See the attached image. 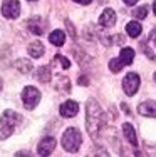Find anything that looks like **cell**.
<instances>
[{
    "mask_svg": "<svg viewBox=\"0 0 156 157\" xmlns=\"http://www.w3.org/2000/svg\"><path fill=\"white\" fill-rule=\"evenodd\" d=\"M2 87H3V82H2V78H0V90H2Z\"/></svg>",
    "mask_w": 156,
    "mask_h": 157,
    "instance_id": "484cf974",
    "label": "cell"
},
{
    "mask_svg": "<svg viewBox=\"0 0 156 157\" xmlns=\"http://www.w3.org/2000/svg\"><path fill=\"white\" fill-rule=\"evenodd\" d=\"M86 112H87V117H86V124H87V132L92 139H98L99 134H101V129L104 125V112L101 110L99 104L96 100H87V105H86Z\"/></svg>",
    "mask_w": 156,
    "mask_h": 157,
    "instance_id": "6da1fadb",
    "label": "cell"
},
{
    "mask_svg": "<svg viewBox=\"0 0 156 157\" xmlns=\"http://www.w3.org/2000/svg\"><path fill=\"white\" fill-rule=\"evenodd\" d=\"M126 32H128L129 37H138L141 33V24L139 22H129V24H126Z\"/></svg>",
    "mask_w": 156,
    "mask_h": 157,
    "instance_id": "2e32d148",
    "label": "cell"
},
{
    "mask_svg": "<svg viewBox=\"0 0 156 157\" xmlns=\"http://www.w3.org/2000/svg\"><path fill=\"white\" fill-rule=\"evenodd\" d=\"M39 100H40V92L35 87H25L22 90V102H24L25 109L32 110L34 107H37Z\"/></svg>",
    "mask_w": 156,
    "mask_h": 157,
    "instance_id": "277c9868",
    "label": "cell"
},
{
    "mask_svg": "<svg viewBox=\"0 0 156 157\" xmlns=\"http://www.w3.org/2000/svg\"><path fill=\"white\" fill-rule=\"evenodd\" d=\"M2 13L3 17L10 18V20L17 18L20 15V3H18V0H5L2 3Z\"/></svg>",
    "mask_w": 156,
    "mask_h": 157,
    "instance_id": "8992f818",
    "label": "cell"
},
{
    "mask_svg": "<svg viewBox=\"0 0 156 157\" xmlns=\"http://www.w3.org/2000/svg\"><path fill=\"white\" fill-rule=\"evenodd\" d=\"M154 80H156V74H154Z\"/></svg>",
    "mask_w": 156,
    "mask_h": 157,
    "instance_id": "4316f807",
    "label": "cell"
},
{
    "mask_svg": "<svg viewBox=\"0 0 156 157\" xmlns=\"http://www.w3.org/2000/svg\"><path fill=\"white\" fill-rule=\"evenodd\" d=\"M81 142H82V137L76 127H69L62 134V147L67 152H77V149L81 147Z\"/></svg>",
    "mask_w": 156,
    "mask_h": 157,
    "instance_id": "3957f363",
    "label": "cell"
},
{
    "mask_svg": "<svg viewBox=\"0 0 156 157\" xmlns=\"http://www.w3.org/2000/svg\"><path fill=\"white\" fill-rule=\"evenodd\" d=\"M151 39H153V40H154V45H156V29H154V32H153V33H151Z\"/></svg>",
    "mask_w": 156,
    "mask_h": 157,
    "instance_id": "cb8c5ba5",
    "label": "cell"
},
{
    "mask_svg": "<svg viewBox=\"0 0 156 157\" xmlns=\"http://www.w3.org/2000/svg\"><path fill=\"white\" fill-rule=\"evenodd\" d=\"M122 67H124V63H122L119 59H113V60L109 62V69L113 70V72H119Z\"/></svg>",
    "mask_w": 156,
    "mask_h": 157,
    "instance_id": "ffe728a7",
    "label": "cell"
},
{
    "mask_svg": "<svg viewBox=\"0 0 156 157\" xmlns=\"http://www.w3.org/2000/svg\"><path fill=\"white\" fill-rule=\"evenodd\" d=\"M122 132H124L126 139L129 140V144H133V145H136V144H138V137H136L134 127H133L131 124H128V122H126V124L122 125Z\"/></svg>",
    "mask_w": 156,
    "mask_h": 157,
    "instance_id": "7c38bea8",
    "label": "cell"
},
{
    "mask_svg": "<svg viewBox=\"0 0 156 157\" xmlns=\"http://www.w3.org/2000/svg\"><path fill=\"white\" fill-rule=\"evenodd\" d=\"M153 12H154V15H156V2L153 3Z\"/></svg>",
    "mask_w": 156,
    "mask_h": 157,
    "instance_id": "d4e9b609",
    "label": "cell"
},
{
    "mask_svg": "<svg viewBox=\"0 0 156 157\" xmlns=\"http://www.w3.org/2000/svg\"><path fill=\"white\" fill-rule=\"evenodd\" d=\"M35 77H37V80L44 82V84L49 82L50 80V69H49V67H39V69H37Z\"/></svg>",
    "mask_w": 156,
    "mask_h": 157,
    "instance_id": "e0dca14e",
    "label": "cell"
},
{
    "mask_svg": "<svg viewBox=\"0 0 156 157\" xmlns=\"http://www.w3.org/2000/svg\"><path fill=\"white\" fill-rule=\"evenodd\" d=\"M133 59H134V50L129 47H124L121 48V54H119V60L124 63V65H129V63L133 62Z\"/></svg>",
    "mask_w": 156,
    "mask_h": 157,
    "instance_id": "5bb4252c",
    "label": "cell"
},
{
    "mask_svg": "<svg viewBox=\"0 0 156 157\" xmlns=\"http://www.w3.org/2000/svg\"><path fill=\"white\" fill-rule=\"evenodd\" d=\"M139 89V75L138 74H128L122 80V90L126 95H134Z\"/></svg>",
    "mask_w": 156,
    "mask_h": 157,
    "instance_id": "5b68a950",
    "label": "cell"
},
{
    "mask_svg": "<svg viewBox=\"0 0 156 157\" xmlns=\"http://www.w3.org/2000/svg\"><path fill=\"white\" fill-rule=\"evenodd\" d=\"M99 24L102 27H113L116 24V13H114L113 9H104V12L99 17Z\"/></svg>",
    "mask_w": 156,
    "mask_h": 157,
    "instance_id": "30bf717a",
    "label": "cell"
},
{
    "mask_svg": "<svg viewBox=\"0 0 156 157\" xmlns=\"http://www.w3.org/2000/svg\"><path fill=\"white\" fill-rule=\"evenodd\" d=\"M138 112L144 117H154L156 119V102L154 100H148V102L139 104Z\"/></svg>",
    "mask_w": 156,
    "mask_h": 157,
    "instance_id": "9c48e42d",
    "label": "cell"
},
{
    "mask_svg": "<svg viewBox=\"0 0 156 157\" xmlns=\"http://www.w3.org/2000/svg\"><path fill=\"white\" fill-rule=\"evenodd\" d=\"M64 40H66V35H64L62 30H54L49 35V42L52 44V45H55V47L64 45Z\"/></svg>",
    "mask_w": 156,
    "mask_h": 157,
    "instance_id": "4fadbf2b",
    "label": "cell"
},
{
    "mask_svg": "<svg viewBox=\"0 0 156 157\" xmlns=\"http://www.w3.org/2000/svg\"><path fill=\"white\" fill-rule=\"evenodd\" d=\"M22 121V117L14 110H5L0 119V140H5L7 137H10L18 125V122Z\"/></svg>",
    "mask_w": 156,
    "mask_h": 157,
    "instance_id": "7a4b0ae2",
    "label": "cell"
},
{
    "mask_svg": "<svg viewBox=\"0 0 156 157\" xmlns=\"http://www.w3.org/2000/svg\"><path fill=\"white\" fill-rule=\"evenodd\" d=\"M133 15L138 18V20H143V18L148 15V7L143 5V7H139V9H136L134 12H133Z\"/></svg>",
    "mask_w": 156,
    "mask_h": 157,
    "instance_id": "d6986e66",
    "label": "cell"
},
{
    "mask_svg": "<svg viewBox=\"0 0 156 157\" xmlns=\"http://www.w3.org/2000/svg\"><path fill=\"white\" fill-rule=\"evenodd\" d=\"M29 54H30V57L34 59H39L44 55V45L40 42H32L30 45H29Z\"/></svg>",
    "mask_w": 156,
    "mask_h": 157,
    "instance_id": "9a60e30c",
    "label": "cell"
},
{
    "mask_svg": "<svg viewBox=\"0 0 156 157\" xmlns=\"http://www.w3.org/2000/svg\"><path fill=\"white\" fill-rule=\"evenodd\" d=\"M27 27H29V30L32 33H35V35H42L44 33V24L40 22V18H30V20L27 22Z\"/></svg>",
    "mask_w": 156,
    "mask_h": 157,
    "instance_id": "8fae6325",
    "label": "cell"
},
{
    "mask_svg": "<svg viewBox=\"0 0 156 157\" xmlns=\"http://www.w3.org/2000/svg\"><path fill=\"white\" fill-rule=\"evenodd\" d=\"M15 67L18 69V72H22V74H29L32 70V63L27 59H18L15 62Z\"/></svg>",
    "mask_w": 156,
    "mask_h": 157,
    "instance_id": "ac0fdd59",
    "label": "cell"
},
{
    "mask_svg": "<svg viewBox=\"0 0 156 157\" xmlns=\"http://www.w3.org/2000/svg\"><path fill=\"white\" fill-rule=\"evenodd\" d=\"M74 2H77V3H81V5H89V3L92 2V0H74Z\"/></svg>",
    "mask_w": 156,
    "mask_h": 157,
    "instance_id": "7402d4cb",
    "label": "cell"
},
{
    "mask_svg": "<svg viewBox=\"0 0 156 157\" xmlns=\"http://www.w3.org/2000/svg\"><path fill=\"white\" fill-rule=\"evenodd\" d=\"M122 2H124L126 5H134V3L138 2V0H122Z\"/></svg>",
    "mask_w": 156,
    "mask_h": 157,
    "instance_id": "603a6c76",
    "label": "cell"
},
{
    "mask_svg": "<svg viewBox=\"0 0 156 157\" xmlns=\"http://www.w3.org/2000/svg\"><path fill=\"white\" fill-rule=\"evenodd\" d=\"M55 147V139L54 137H44L37 145V154L39 155H50V152Z\"/></svg>",
    "mask_w": 156,
    "mask_h": 157,
    "instance_id": "52a82bcc",
    "label": "cell"
},
{
    "mask_svg": "<svg viewBox=\"0 0 156 157\" xmlns=\"http://www.w3.org/2000/svg\"><path fill=\"white\" fill-rule=\"evenodd\" d=\"M55 59H57V60L61 62V65L64 67V69H69V67H70V62H69L66 57H62V55H55Z\"/></svg>",
    "mask_w": 156,
    "mask_h": 157,
    "instance_id": "44dd1931",
    "label": "cell"
},
{
    "mask_svg": "<svg viewBox=\"0 0 156 157\" xmlns=\"http://www.w3.org/2000/svg\"><path fill=\"white\" fill-rule=\"evenodd\" d=\"M77 110H79V104L76 102V100H66L64 104L61 105V115L62 117H74V115L77 114Z\"/></svg>",
    "mask_w": 156,
    "mask_h": 157,
    "instance_id": "ba28073f",
    "label": "cell"
}]
</instances>
